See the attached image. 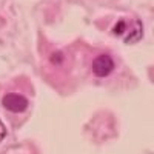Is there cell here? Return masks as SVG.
I'll list each match as a JSON object with an SVG mask.
<instances>
[{
    "label": "cell",
    "instance_id": "6da1fadb",
    "mask_svg": "<svg viewBox=\"0 0 154 154\" xmlns=\"http://www.w3.org/2000/svg\"><path fill=\"white\" fill-rule=\"evenodd\" d=\"M114 69V60L109 54H99L93 60V72L97 77H105Z\"/></svg>",
    "mask_w": 154,
    "mask_h": 154
},
{
    "label": "cell",
    "instance_id": "3957f363",
    "mask_svg": "<svg viewBox=\"0 0 154 154\" xmlns=\"http://www.w3.org/2000/svg\"><path fill=\"white\" fill-rule=\"evenodd\" d=\"M142 23L139 20H133V23L130 25V28H128V23H126V35H125V42L128 43H133V42H137L140 37H142Z\"/></svg>",
    "mask_w": 154,
    "mask_h": 154
},
{
    "label": "cell",
    "instance_id": "277c9868",
    "mask_svg": "<svg viewBox=\"0 0 154 154\" xmlns=\"http://www.w3.org/2000/svg\"><path fill=\"white\" fill-rule=\"evenodd\" d=\"M125 29H126V22H125V20H120V22L114 26V34H123Z\"/></svg>",
    "mask_w": 154,
    "mask_h": 154
},
{
    "label": "cell",
    "instance_id": "5b68a950",
    "mask_svg": "<svg viewBox=\"0 0 154 154\" xmlns=\"http://www.w3.org/2000/svg\"><path fill=\"white\" fill-rule=\"evenodd\" d=\"M6 137V126L3 125V122L0 120V142Z\"/></svg>",
    "mask_w": 154,
    "mask_h": 154
},
{
    "label": "cell",
    "instance_id": "7a4b0ae2",
    "mask_svg": "<svg viewBox=\"0 0 154 154\" xmlns=\"http://www.w3.org/2000/svg\"><path fill=\"white\" fill-rule=\"evenodd\" d=\"M2 103L6 109H9L12 112H22L28 108V99L22 94L9 93L2 99Z\"/></svg>",
    "mask_w": 154,
    "mask_h": 154
}]
</instances>
